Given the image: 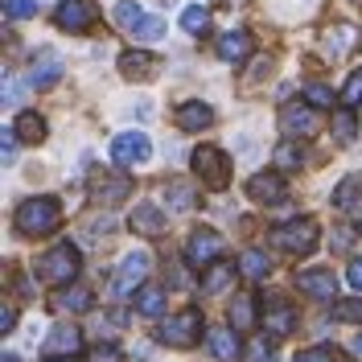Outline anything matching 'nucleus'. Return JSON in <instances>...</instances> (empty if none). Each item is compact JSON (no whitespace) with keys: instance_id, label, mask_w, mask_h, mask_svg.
Listing matches in <instances>:
<instances>
[{"instance_id":"41","label":"nucleus","mask_w":362,"mask_h":362,"mask_svg":"<svg viewBox=\"0 0 362 362\" xmlns=\"http://www.w3.org/2000/svg\"><path fill=\"white\" fill-rule=\"evenodd\" d=\"M90 362H124V350L119 346H95L90 350Z\"/></svg>"},{"instance_id":"48","label":"nucleus","mask_w":362,"mask_h":362,"mask_svg":"<svg viewBox=\"0 0 362 362\" xmlns=\"http://www.w3.org/2000/svg\"><path fill=\"white\" fill-rule=\"evenodd\" d=\"M58 362H70V354H66V358H58Z\"/></svg>"},{"instance_id":"10","label":"nucleus","mask_w":362,"mask_h":362,"mask_svg":"<svg viewBox=\"0 0 362 362\" xmlns=\"http://www.w3.org/2000/svg\"><path fill=\"white\" fill-rule=\"evenodd\" d=\"M214 255H223V235H218V230H210V226L194 230V235H189V243H185V259H189L194 268H206Z\"/></svg>"},{"instance_id":"34","label":"nucleus","mask_w":362,"mask_h":362,"mask_svg":"<svg viewBox=\"0 0 362 362\" xmlns=\"http://www.w3.org/2000/svg\"><path fill=\"white\" fill-rule=\"evenodd\" d=\"M132 37L136 42H160V37H165V21H160V17H144V21L132 29Z\"/></svg>"},{"instance_id":"26","label":"nucleus","mask_w":362,"mask_h":362,"mask_svg":"<svg viewBox=\"0 0 362 362\" xmlns=\"http://www.w3.org/2000/svg\"><path fill=\"white\" fill-rule=\"evenodd\" d=\"M230 325H235V329H251V325H255V296L251 293L230 300Z\"/></svg>"},{"instance_id":"1","label":"nucleus","mask_w":362,"mask_h":362,"mask_svg":"<svg viewBox=\"0 0 362 362\" xmlns=\"http://www.w3.org/2000/svg\"><path fill=\"white\" fill-rule=\"evenodd\" d=\"M58 218H62V210H58L54 198H25L17 206V214H13V223H17L21 235H49L58 226Z\"/></svg>"},{"instance_id":"44","label":"nucleus","mask_w":362,"mask_h":362,"mask_svg":"<svg viewBox=\"0 0 362 362\" xmlns=\"http://www.w3.org/2000/svg\"><path fill=\"white\" fill-rule=\"evenodd\" d=\"M346 280H350V288H358V293H362V255H358V259H350V268H346Z\"/></svg>"},{"instance_id":"38","label":"nucleus","mask_w":362,"mask_h":362,"mask_svg":"<svg viewBox=\"0 0 362 362\" xmlns=\"http://www.w3.org/2000/svg\"><path fill=\"white\" fill-rule=\"evenodd\" d=\"M334 128H338V140H341V144H350V140H354V132H358V128H354V115H350V112H338V115H334Z\"/></svg>"},{"instance_id":"22","label":"nucleus","mask_w":362,"mask_h":362,"mask_svg":"<svg viewBox=\"0 0 362 362\" xmlns=\"http://www.w3.org/2000/svg\"><path fill=\"white\" fill-rule=\"evenodd\" d=\"M132 230L153 239V235L165 230V214H160L157 206H136V210H132Z\"/></svg>"},{"instance_id":"35","label":"nucleus","mask_w":362,"mask_h":362,"mask_svg":"<svg viewBox=\"0 0 362 362\" xmlns=\"http://www.w3.org/2000/svg\"><path fill=\"white\" fill-rule=\"evenodd\" d=\"M329 313L338 317V321H358L362 325V296H354V300H338Z\"/></svg>"},{"instance_id":"5","label":"nucleus","mask_w":362,"mask_h":362,"mask_svg":"<svg viewBox=\"0 0 362 362\" xmlns=\"http://www.w3.org/2000/svg\"><path fill=\"white\" fill-rule=\"evenodd\" d=\"M157 338L165 341V346H173V350H189L194 341L202 338V313H198V309H181L177 317H169L157 329Z\"/></svg>"},{"instance_id":"7","label":"nucleus","mask_w":362,"mask_h":362,"mask_svg":"<svg viewBox=\"0 0 362 362\" xmlns=\"http://www.w3.org/2000/svg\"><path fill=\"white\" fill-rule=\"evenodd\" d=\"M90 194H95V202H103V206H119L124 198H132V177L115 173V169H99L90 177Z\"/></svg>"},{"instance_id":"18","label":"nucleus","mask_w":362,"mask_h":362,"mask_svg":"<svg viewBox=\"0 0 362 362\" xmlns=\"http://www.w3.org/2000/svg\"><path fill=\"white\" fill-rule=\"evenodd\" d=\"M210 350H214V358L218 362H235L239 358V334H235V325H218V329H210Z\"/></svg>"},{"instance_id":"42","label":"nucleus","mask_w":362,"mask_h":362,"mask_svg":"<svg viewBox=\"0 0 362 362\" xmlns=\"http://www.w3.org/2000/svg\"><path fill=\"white\" fill-rule=\"evenodd\" d=\"M0 148H4V160L13 165V157H17V132H13V128L0 132Z\"/></svg>"},{"instance_id":"24","label":"nucleus","mask_w":362,"mask_h":362,"mask_svg":"<svg viewBox=\"0 0 362 362\" xmlns=\"http://www.w3.org/2000/svg\"><path fill=\"white\" fill-rule=\"evenodd\" d=\"M83 346V334L74 329V325H62V329H54L49 338H45V354H74Z\"/></svg>"},{"instance_id":"6","label":"nucleus","mask_w":362,"mask_h":362,"mask_svg":"<svg viewBox=\"0 0 362 362\" xmlns=\"http://www.w3.org/2000/svg\"><path fill=\"white\" fill-rule=\"evenodd\" d=\"M144 276H148V255L144 251H132V255H124L119 259V268L112 276V296H132L140 284H144Z\"/></svg>"},{"instance_id":"21","label":"nucleus","mask_w":362,"mask_h":362,"mask_svg":"<svg viewBox=\"0 0 362 362\" xmlns=\"http://www.w3.org/2000/svg\"><path fill=\"white\" fill-rule=\"evenodd\" d=\"M214 124V112L206 103H181L177 107V128L181 132H198V128H210Z\"/></svg>"},{"instance_id":"12","label":"nucleus","mask_w":362,"mask_h":362,"mask_svg":"<svg viewBox=\"0 0 362 362\" xmlns=\"http://www.w3.org/2000/svg\"><path fill=\"white\" fill-rule=\"evenodd\" d=\"M264 329H268V334H276V338L293 334V329H296V309L288 305V300L272 296L268 305H264Z\"/></svg>"},{"instance_id":"36","label":"nucleus","mask_w":362,"mask_h":362,"mask_svg":"<svg viewBox=\"0 0 362 362\" xmlns=\"http://www.w3.org/2000/svg\"><path fill=\"white\" fill-rule=\"evenodd\" d=\"M341 103H346V107H358L362 103V70H354V74L346 78V87H341Z\"/></svg>"},{"instance_id":"25","label":"nucleus","mask_w":362,"mask_h":362,"mask_svg":"<svg viewBox=\"0 0 362 362\" xmlns=\"http://www.w3.org/2000/svg\"><path fill=\"white\" fill-rule=\"evenodd\" d=\"M54 309H58V313H87L90 309V288H58Z\"/></svg>"},{"instance_id":"43","label":"nucleus","mask_w":362,"mask_h":362,"mask_svg":"<svg viewBox=\"0 0 362 362\" xmlns=\"http://www.w3.org/2000/svg\"><path fill=\"white\" fill-rule=\"evenodd\" d=\"M247 358L251 362H268L272 358V346L264 338H255V341H251V350H247Z\"/></svg>"},{"instance_id":"13","label":"nucleus","mask_w":362,"mask_h":362,"mask_svg":"<svg viewBox=\"0 0 362 362\" xmlns=\"http://www.w3.org/2000/svg\"><path fill=\"white\" fill-rule=\"evenodd\" d=\"M119 70H124V78H132V83H148V78H157L160 58L144 54V49H128V54L119 58Z\"/></svg>"},{"instance_id":"23","label":"nucleus","mask_w":362,"mask_h":362,"mask_svg":"<svg viewBox=\"0 0 362 362\" xmlns=\"http://www.w3.org/2000/svg\"><path fill=\"white\" fill-rule=\"evenodd\" d=\"M160 194H165V202H169V210H177V214H185V210H194V198H198L189 181H165V189H160Z\"/></svg>"},{"instance_id":"31","label":"nucleus","mask_w":362,"mask_h":362,"mask_svg":"<svg viewBox=\"0 0 362 362\" xmlns=\"http://www.w3.org/2000/svg\"><path fill=\"white\" fill-rule=\"evenodd\" d=\"M272 272V264H268V255L259 247H251V251H243V276H251V280H264Z\"/></svg>"},{"instance_id":"47","label":"nucleus","mask_w":362,"mask_h":362,"mask_svg":"<svg viewBox=\"0 0 362 362\" xmlns=\"http://www.w3.org/2000/svg\"><path fill=\"white\" fill-rule=\"evenodd\" d=\"M350 354H358V358H362V334H358L354 341H350Z\"/></svg>"},{"instance_id":"28","label":"nucleus","mask_w":362,"mask_h":362,"mask_svg":"<svg viewBox=\"0 0 362 362\" xmlns=\"http://www.w3.org/2000/svg\"><path fill=\"white\" fill-rule=\"evenodd\" d=\"M144 17H148V13H144L136 0H119V4H115V25H119V29H128V33H132Z\"/></svg>"},{"instance_id":"32","label":"nucleus","mask_w":362,"mask_h":362,"mask_svg":"<svg viewBox=\"0 0 362 362\" xmlns=\"http://www.w3.org/2000/svg\"><path fill=\"white\" fill-rule=\"evenodd\" d=\"M136 309H140L144 317H160V313H165V288H140Z\"/></svg>"},{"instance_id":"8","label":"nucleus","mask_w":362,"mask_h":362,"mask_svg":"<svg viewBox=\"0 0 362 362\" xmlns=\"http://www.w3.org/2000/svg\"><path fill=\"white\" fill-rule=\"evenodd\" d=\"M54 21L62 25L66 33H87L90 25L99 21V8L90 0H62L58 13H54Z\"/></svg>"},{"instance_id":"27","label":"nucleus","mask_w":362,"mask_h":362,"mask_svg":"<svg viewBox=\"0 0 362 362\" xmlns=\"http://www.w3.org/2000/svg\"><path fill=\"white\" fill-rule=\"evenodd\" d=\"M13 132L21 136L25 144H42V140H45V119H42V115H33V112H25L21 119H17V128H13Z\"/></svg>"},{"instance_id":"29","label":"nucleus","mask_w":362,"mask_h":362,"mask_svg":"<svg viewBox=\"0 0 362 362\" xmlns=\"http://www.w3.org/2000/svg\"><path fill=\"white\" fill-rule=\"evenodd\" d=\"M181 29H185V33H194V37H198V33H206V29H210V8H202V4H189V8L181 13Z\"/></svg>"},{"instance_id":"11","label":"nucleus","mask_w":362,"mask_h":362,"mask_svg":"<svg viewBox=\"0 0 362 362\" xmlns=\"http://www.w3.org/2000/svg\"><path fill=\"white\" fill-rule=\"evenodd\" d=\"M296 288L305 296H313V300H329V296L338 293V276L329 268H309L296 276Z\"/></svg>"},{"instance_id":"20","label":"nucleus","mask_w":362,"mask_h":362,"mask_svg":"<svg viewBox=\"0 0 362 362\" xmlns=\"http://www.w3.org/2000/svg\"><path fill=\"white\" fill-rule=\"evenodd\" d=\"M235 284V264H210L202 272V293L206 296H218V293H230Z\"/></svg>"},{"instance_id":"33","label":"nucleus","mask_w":362,"mask_h":362,"mask_svg":"<svg viewBox=\"0 0 362 362\" xmlns=\"http://www.w3.org/2000/svg\"><path fill=\"white\" fill-rule=\"evenodd\" d=\"M358 194H362V177H346L338 185V194H334V202H338L341 210H354V206H358Z\"/></svg>"},{"instance_id":"3","label":"nucleus","mask_w":362,"mask_h":362,"mask_svg":"<svg viewBox=\"0 0 362 362\" xmlns=\"http://www.w3.org/2000/svg\"><path fill=\"white\" fill-rule=\"evenodd\" d=\"M194 173L210 189H226L230 185V157L223 148H214V144H198L194 148Z\"/></svg>"},{"instance_id":"14","label":"nucleus","mask_w":362,"mask_h":362,"mask_svg":"<svg viewBox=\"0 0 362 362\" xmlns=\"http://www.w3.org/2000/svg\"><path fill=\"white\" fill-rule=\"evenodd\" d=\"M280 128L288 136H313L317 132V112L313 103L305 107V103H288L284 112H280Z\"/></svg>"},{"instance_id":"15","label":"nucleus","mask_w":362,"mask_h":362,"mask_svg":"<svg viewBox=\"0 0 362 362\" xmlns=\"http://www.w3.org/2000/svg\"><path fill=\"white\" fill-rule=\"evenodd\" d=\"M62 78V58L54 54V49H42L37 58H33V70H29V87H49V83H58Z\"/></svg>"},{"instance_id":"46","label":"nucleus","mask_w":362,"mask_h":362,"mask_svg":"<svg viewBox=\"0 0 362 362\" xmlns=\"http://www.w3.org/2000/svg\"><path fill=\"white\" fill-rule=\"evenodd\" d=\"M13 321H17V309L4 305V313H0V334H13Z\"/></svg>"},{"instance_id":"9","label":"nucleus","mask_w":362,"mask_h":362,"mask_svg":"<svg viewBox=\"0 0 362 362\" xmlns=\"http://www.w3.org/2000/svg\"><path fill=\"white\" fill-rule=\"evenodd\" d=\"M112 157L115 165H140V160L153 157V140L144 132H119L112 140Z\"/></svg>"},{"instance_id":"17","label":"nucleus","mask_w":362,"mask_h":362,"mask_svg":"<svg viewBox=\"0 0 362 362\" xmlns=\"http://www.w3.org/2000/svg\"><path fill=\"white\" fill-rule=\"evenodd\" d=\"M358 42H362V33L354 25H334V29L325 33V54H329V58H346Z\"/></svg>"},{"instance_id":"16","label":"nucleus","mask_w":362,"mask_h":362,"mask_svg":"<svg viewBox=\"0 0 362 362\" xmlns=\"http://www.w3.org/2000/svg\"><path fill=\"white\" fill-rule=\"evenodd\" d=\"M247 194L255 202H284V177L280 173H255L247 181Z\"/></svg>"},{"instance_id":"30","label":"nucleus","mask_w":362,"mask_h":362,"mask_svg":"<svg viewBox=\"0 0 362 362\" xmlns=\"http://www.w3.org/2000/svg\"><path fill=\"white\" fill-rule=\"evenodd\" d=\"M272 160H276L284 173H293V169H300V165H305V148H296L293 140H284V144L276 148V157H272Z\"/></svg>"},{"instance_id":"19","label":"nucleus","mask_w":362,"mask_h":362,"mask_svg":"<svg viewBox=\"0 0 362 362\" xmlns=\"http://www.w3.org/2000/svg\"><path fill=\"white\" fill-rule=\"evenodd\" d=\"M251 54V33H243V29H230V33H223L218 37V58L223 62H243Z\"/></svg>"},{"instance_id":"39","label":"nucleus","mask_w":362,"mask_h":362,"mask_svg":"<svg viewBox=\"0 0 362 362\" xmlns=\"http://www.w3.org/2000/svg\"><path fill=\"white\" fill-rule=\"evenodd\" d=\"M21 95H25V83L8 70V74H4V103H21Z\"/></svg>"},{"instance_id":"2","label":"nucleus","mask_w":362,"mask_h":362,"mask_svg":"<svg viewBox=\"0 0 362 362\" xmlns=\"http://www.w3.org/2000/svg\"><path fill=\"white\" fill-rule=\"evenodd\" d=\"M272 243L280 251H288V255H309V251L321 243V230H317L313 218H293V223H284V226L272 230Z\"/></svg>"},{"instance_id":"40","label":"nucleus","mask_w":362,"mask_h":362,"mask_svg":"<svg viewBox=\"0 0 362 362\" xmlns=\"http://www.w3.org/2000/svg\"><path fill=\"white\" fill-rule=\"evenodd\" d=\"M305 99H309L313 107H329L334 95H329V87H321V83H309V87H305Z\"/></svg>"},{"instance_id":"45","label":"nucleus","mask_w":362,"mask_h":362,"mask_svg":"<svg viewBox=\"0 0 362 362\" xmlns=\"http://www.w3.org/2000/svg\"><path fill=\"white\" fill-rule=\"evenodd\" d=\"M293 362H334V354H329V350H305V354H296Z\"/></svg>"},{"instance_id":"37","label":"nucleus","mask_w":362,"mask_h":362,"mask_svg":"<svg viewBox=\"0 0 362 362\" xmlns=\"http://www.w3.org/2000/svg\"><path fill=\"white\" fill-rule=\"evenodd\" d=\"M4 13H8V21L33 17V13H37V0H4Z\"/></svg>"},{"instance_id":"4","label":"nucleus","mask_w":362,"mask_h":362,"mask_svg":"<svg viewBox=\"0 0 362 362\" xmlns=\"http://www.w3.org/2000/svg\"><path fill=\"white\" fill-rule=\"evenodd\" d=\"M42 280L45 284H54V288H66L70 280L78 276V247L74 243H58L54 251H45L42 255Z\"/></svg>"}]
</instances>
